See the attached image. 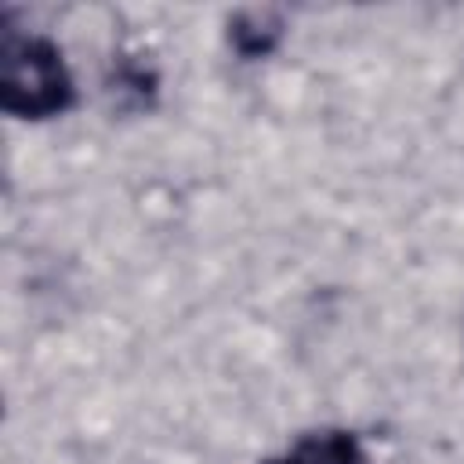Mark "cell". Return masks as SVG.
Returning <instances> with one entry per match:
<instances>
[{
    "label": "cell",
    "mask_w": 464,
    "mask_h": 464,
    "mask_svg": "<svg viewBox=\"0 0 464 464\" xmlns=\"http://www.w3.org/2000/svg\"><path fill=\"white\" fill-rule=\"evenodd\" d=\"M72 76L62 51L36 36L4 25L0 36V105L22 120H47L72 105Z\"/></svg>",
    "instance_id": "cell-1"
},
{
    "label": "cell",
    "mask_w": 464,
    "mask_h": 464,
    "mask_svg": "<svg viewBox=\"0 0 464 464\" xmlns=\"http://www.w3.org/2000/svg\"><path fill=\"white\" fill-rule=\"evenodd\" d=\"M290 457H294V464H366V453L355 442V435L337 431V428L301 435Z\"/></svg>",
    "instance_id": "cell-2"
},
{
    "label": "cell",
    "mask_w": 464,
    "mask_h": 464,
    "mask_svg": "<svg viewBox=\"0 0 464 464\" xmlns=\"http://www.w3.org/2000/svg\"><path fill=\"white\" fill-rule=\"evenodd\" d=\"M279 33H283V22H279V14H272V11H239V14L232 18V25H228L232 44H236L246 58L268 54V51L276 47Z\"/></svg>",
    "instance_id": "cell-3"
},
{
    "label": "cell",
    "mask_w": 464,
    "mask_h": 464,
    "mask_svg": "<svg viewBox=\"0 0 464 464\" xmlns=\"http://www.w3.org/2000/svg\"><path fill=\"white\" fill-rule=\"evenodd\" d=\"M265 464H294V457H276V460H265Z\"/></svg>",
    "instance_id": "cell-4"
}]
</instances>
